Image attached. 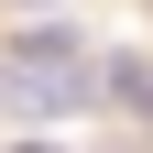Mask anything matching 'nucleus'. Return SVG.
Segmentation results:
<instances>
[{"instance_id":"nucleus-1","label":"nucleus","mask_w":153,"mask_h":153,"mask_svg":"<svg viewBox=\"0 0 153 153\" xmlns=\"http://www.w3.org/2000/svg\"><path fill=\"white\" fill-rule=\"evenodd\" d=\"M99 99L131 109V120H153V55H99Z\"/></svg>"},{"instance_id":"nucleus-2","label":"nucleus","mask_w":153,"mask_h":153,"mask_svg":"<svg viewBox=\"0 0 153 153\" xmlns=\"http://www.w3.org/2000/svg\"><path fill=\"white\" fill-rule=\"evenodd\" d=\"M11 153H66V142H11Z\"/></svg>"},{"instance_id":"nucleus-3","label":"nucleus","mask_w":153,"mask_h":153,"mask_svg":"<svg viewBox=\"0 0 153 153\" xmlns=\"http://www.w3.org/2000/svg\"><path fill=\"white\" fill-rule=\"evenodd\" d=\"M22 11H55V0H22Z\"/></svg>"}]
</instances>
